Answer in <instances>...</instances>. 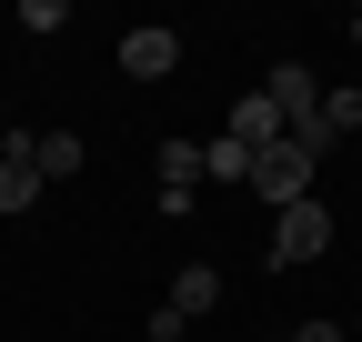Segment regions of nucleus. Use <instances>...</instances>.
I'll return each mask as SVG.
<instances>
[{
  "label": "nucleus",
  "instance_id": "obj_10",
  "mask_svg": "<svg viewBox=\"0 0 362 342\" xmlns=\"http://www.w3.org/2000/svg\"><path fill=\"white\" fill-rule=\"evenodd\" d=\"M202 182H252V151H242L232 131H211V141H202Z\"/></svg>",
  "mask_w": 362,
  "mask_h": 342
},
{
  "label": "nucleus",
  "instance_id": "obj_4",
  "mask_svg": "<svg viewBox=\"0 0 362 342\" xmlns=\"http://www.w3.org/2000/svg\"><path fill=\"white\" fill-rule=\"evenodd\" d=\"M121 71L131 81H171L181 71V30H121Z\"/></svg>",
  "mask_w": 362,
  "mask_h": 342
},
{
  "label": "nucleus",
  "instance_id": "obj_8",
  "mask_svg": "<svg viewBox=\"0 0 362 342\" xmlns=\"http://www.w3.org/2000/svg\"><path fill=\"white\" fill-rule=\"evenodd\" d=\"M81 161H90V151H81V131H30V171H40V182H51V191L71 182Z\"/></svg>",
  "mask_w": 362,
  "mask_h": 342
},
{
  "label": "nucleus",
  "instance_id": "obj_7",
  "mask_svg": "<svg viewBox=\"0 0 362 342\" xmlns=\"http://www.w3.org/2000/svg\"><path fill=\"white\" fill-rule=\"evenodd\" d=\"M40 191H51V182L30 171V131H11V151H0V211H30Z\"/></svg>",
  "mask_w": 362,
  "mask_h": 342
},
{
  "label": "nucleus",
  "instance_id": "obj_3",
  "mask_svg": "<svg viewBox=\"0 0 362 342\" xmlns=\"http://www.w3.org/2000/svg\"><path fill=\"white\" fill-rule=\"evenodd\" d=\"M192 201H202V141H161V211L181 222Z\"/></svg>",
  "mask_w": 362,
  "mask_h": 342
},
{
  "label": "nucleus",
  "instance_id": "obj_12",
  "mask_svg": "<svg viewBox=\"0 0 362 342\" xmlns=\"http://www.w3.org/2000/svg\"><path fill=\"white\" fill-rule=\"evenodd\" d=\"M322 121L332 131H362V91H322Z\"/></svg>",
  "mask_w": 362,
  "mask_h": 342
},
{
  "label": "nucleus",
  "instance_id": "obj_1",
  "mask_svg": "<svg viewBox=\"0 0 362 342\" xmlns=\"http://www.w3.org/2000/svg\"><path fill=\"white\" fill-rule=\"evenodd\" d=\"M322 252H332V211L322 201L272 211V272H302V262H322Z\"/></svg>",
  "mask_w": 362,
  "mask_h": 342
},
{
  "label": "nucleus",
  "instance_id": "obj_13",
  "mask_svg": "<svg viewBox=\"0 0 362 342\" xmlns=\"http://www.w3.org/2000/svg\"><path fill=\"white\" fill-rule=\"evenodd\" d=\"M292 342H342V322H302V332H292Z\"/></svg>",
  "mask_w": 362,
  "mask_h": 342
},
{
  "label": "nucleus",
  "instance_id": "obj_14",
  "mask_svg": "<svg viewBox=\"0 0 362 342\" xmlns=\"http://www.w3.org/2000/svg\"><path fill=\"white\" fill-rule=\"evenodd\" d=\"M352 51H362V11H352Z\"/></svg>",
  "mask_w": 362,
  "mask_h": 342
},
{
  "label": "nucleus",
  "instance_id": "obj_15",
  "mask_svg": "<svg viewBox=\"0 0 362 342\" xmlns=\"http://www.w3.org/2000/svg\"><path fill=\"white\" fill-rule=\"evenodd\" d=\"M352 332H362V312H352Z\"/></svg>",
  "mask_w": 362,
  "mask_h": 342
},
{
  "label": "nucleus",
  "instance_id": "obj_11",
  "mask_svg": "<svg viewBox=\"0 0 362 342\" xmlns=\"http://www.w3.org/2000/svg\"><path fill=\"white\" fill-rule=\"evenodd\" d=\"M282 141H292V151H302V161H322V151H332V141H342V131H332V121H322V111H302V121H292V131H282Z\"/></svg>",
  "mask_w": 362,
  "mask_h": 342
},
{
  "label": "nucleus",
  "instance_id": "obj_6",
  "mask_svg": "<svg viewBox=\"0 0 362 342\" xmlns=\"http://www.w3.org/2000/svg\"><path fill=\"white\" fill-rule=\"evenodd\" d=\"M221 131H232L242 151H272V141H282V111H272V91H242L232 111H221Z\"/></svg>",
  "mask_w": 362,
  "mask_h": 342
},
{
  "label": "nucleus",
  "instance_id": "obj_9",
  "mask_svg": "<svg viewBox=\"0 0 362 342\" xmlns=\"http://www.w3.org/2000/svg\"><path fill=\"white\" fill-rule=\"evenodd\" d=\"M211 302H221V272H211V262H181V272H171V312H181V322H202Z\"/></svg>",
  "mask_w": 362,
  "mask_h": 342
},
{
  "label": "nucleus",
  "instance_id": "obj_2",
  "mask_svg": "<svg viewBox=\"0 0 362 342\" xmlns=\"http://www.w3.org/2000/svg\"><path fill=\"white\" fill-rule=\"evenodd\" d=\"M252 191H262L272 211H292V201H312V161H302L292 141H272V151H252Z\"/></svg>",
  "mask_w": 362,
  "mask_h": 342
},
{
  "label": "nucleus",
  "instance_id": "obj_5",
  "mask_svg": "<svg viewBox=\"0 0 362 342\" xmlns=\"http://www.w3.org/2000/svg\"><path fill=\"white\" fill-rule=\"evenodd\" d=\"M262 91H272V111H282V131H292L302 111H322V81H312L302 61H272V71H262Z\"/></svg>",
  "mask_w": 362,
  "mask_h": 342
}]
</instances>
